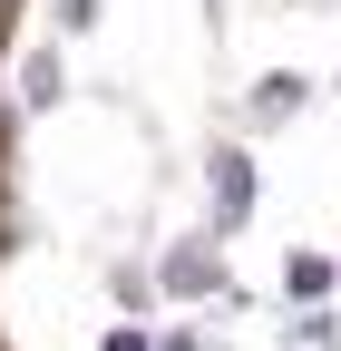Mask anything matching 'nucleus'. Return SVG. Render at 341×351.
<instances>
[{
	"label": "nucleus",
	"mask_w": 341,
	"mask_h": 351,
	"mask_svg": "<svg viewBox=\"0 0 341 351\" xmlns=\"http://www.w3.org/2000/svg\"><path fill=\"white\" fill-rule=\"evenodd\" d=\"M108 351H147V341H137V332H117V341H108Z\"/></svg>",
	"instance_id": "20e7f679"
},
{
	"label": "nucleus",
	"mask_w": 341,
	"mask_h": 351,
	"mask_svg": "<svg viewBox=\"0 0 341 351\" xmlns=\"http://www.w3.org/2000/svg\"><path fill=\"white\" fill-rule=\"evenodd\" d=\"M166 283H176V293H205V283H215V254H176V263H166Z\"/></svg>",
	"instance_id": "f03ea898"
},
{
	"label": "nucleus",
	"mask_w": 341,
	"mask_h": 351,
	"mask_svg": "<svg viewBox=\"0 0 341 351\" xmlns=\"http://www.w3.org/2000/svg\"><path fill=\"white\" fill-rule=\"evenodd\" d=\"M283 283L312 302V293H331V263H322V254H292V274H283Z\"/></svg>",
	"instance_id": "7ed1b4c3"
},
{
	"label": "nucleus",
	"mask_w": 341,
	"mask_h": 351,
	"mask_svg": "<svg viewBox=\"0 0 341 351\" xmlns=\"http://www.w3.org/2000/svg\"><path fill=\"white\" fill-rule=\"evenodd\" d=\"M215 205H225V215L253 205V166H244V156H215Z\"/></svg>",
	"instance_id": "f257e3e1"
}]
</instances>
